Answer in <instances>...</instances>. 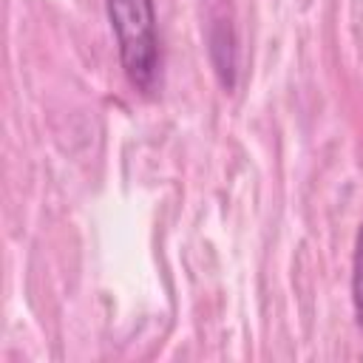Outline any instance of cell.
I'll list each match as a JSON object with an SVG mask.
<instances>
[{
	"label": "cell",
	"mask_w": 363,
	"mask_h": 363,
	"mask_svg": "<svg viewBox=\"0 0 363 363\" xmlns=\"http://www.w3.org/2000/svg\"><path fill=\"white\" fill-rule=\"evenodd\" d=\"M105 9L128 82L142 94H150L159 82L162 65L153 0H105Z\"/></svg>",
	"instance_id": "6da1fadb"
},
{
	"label": "cell",
	"mask_w": 363,
	"mask_h": 363,
	"mask_svg": "<svg viewBox=\"0 0 363 363\" xmlns=\"http://www.w3.org/2000/svg\"><path fill=\"white\" fill-rule=\"evenodd\" d=\"M352 306L357 326L363 329V224L354 238V255H352Z\"/></svg>",
	"instance_id": "7a4b0ae2"
}]
</instances>
